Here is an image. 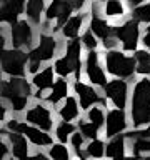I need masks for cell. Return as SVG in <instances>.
<instances>
[{
	"instance_id": "obj_1",
	"label": "cell",
	"mask_w": 150,
	"mask_h": 160,
	"mask_svg": "<svg viewBox=\"0 0 150 160\" xmlns=\"http://www.w3.org/2000/svg\"><path fill=\"white\" fill-rule=\"evenodd\" d=\"M132 118L135 127H140V125L150 122V80L147 78L140 80L133 88Z\"/></svg>"
},
{
	"instance_id": "obj_2",
	"label": "cell",
	"mask_w": 150,
	"mask_h": 160,
	"mask_svg": "<svg viewBox=\"0 0 150 160\" xmlns=\"http://www.w3.org/2000/svg\"><path fill=\"white\" fill-rule=\"evenodd\" d=\"M30 95V85L23 78H12L8 82H2V97L12 103L15 112H20L27 107Z\"/></svg>"
},
{
	"instance_id": "obj_3",
	"label": "cell",
	"mask_w": 150,
	"mask_h": 160,
	"mask_svg": "<svg viewBox=\"0 0 150 160\" xmlns=\"http://www.w3.org/2000/svg\"><path fill=\"white\" fill-rule=\"evenodd\" d=\"M105 60H107V70L117 77H130V75H133L135 67H137V62L133 57H127V55L115 52V50L108 52Z\"/></svg>"
},
{
	"instance_id": "obj_4",
	"label": "cell",
	"mask_w": 150,
	"mask_h": 160,
	"mask_svg": "<svg viewBox=\"0 0 150 160\" xmlns=\"http://www.w3.org/2000/svg\"><path fill=\"white\" fill-rule=\"evenodd\" d=\"M55 72L60 75L80 73V40H72L67 47V55L55 62Z\"/></svg>"
},
{
	"instance_id": "obj_5",
	"label": "cell",
	"mask_w": 150,
	"mask_h": 160,
	"mask_svg": "<svg viewBox=\"0 0 150 160\" xmlns=\"http://www.w3.org/2000/svg\"><path fill=\"white\" fill-rule=\"evenodd\" d=\"M25 62H27V53L22 50H7L0 53V65L3 72H7L12 77H20L25 72Z\"/></svg>"
},
{
	"instance_id": "obj_6",
	"label": "cell",
	"mask_w": 150,
	"mask_h": 160,
	"mask_svg": "<svg viewBox=\"0 0 150 160\" xmlns=\"http://www.w3.org/2000/svg\"><path fill=\"white\" fill-rule=\"evenodd\" d=\"M8 128L12 130V132H17V133H22V135H27V137L32 140L35 145H40V147L52 143V137H50L48 133L42 132L40 128L28 127L27 123H20V122H17V120H10V122H8Z\"/></svg>"
},
{
	"instance_id": "obj_7",
	"label": "cell",
	"mask_w": 150,
	"mask_h": 160,
	"mask_svg": "<svg viewBox=\"0 0 150 160\" xmlns=\"http://www.w3.org/2000/svg\"><path fill=\"white\" fill-rule=\"evenodd\" d=\"M113 33L117 35V38L123 43L125 50H135L138 40V22L137 20H128L122 27L115 28Z\"/></svg>"
},
{
	"instance_id": "obj_8",
	"label": "cell",
	"mask_w": 150,
	"mask_h": 160,
	"mask_svg": "<svg viewBox=\"0 0 150 160\" xmlns=\"http://www.w3.org/2000/svg\"><path fill=\"white\" fill-rule=\"evenodd\" d=\"M105 93L108 98H112L115 107L123 110L127 103V83L123 80H112L110 83H105Z\"/></svg>"
},
{
	"instance_id": "obj_9",
	"label": "cell",
	"mask_w": 150,
	"mask_h": 160,
	"mask_svg": "<svg viewBox=\"0 0 150 160\" xmlns=\"http://www.w3.org/2000/svg\"><path fill=\"white\" fill-rule=\"evenodd\" d=\"M53 52H55V40L48 35H42L40 37V45L35 50L28 53V58L30 62H43V60H48L53 57Z\"/></svg>"
},
{
	"instance_id": "obj_10",
	"label": "cell",
	"mask_w": 150,
	"mask_h": 160,
	"mask_svg": "<svg viewBox=\"0 0 150 160\" xmlns=\"http://www.w3.org/2000/svg\"><path fill=\"white\" fill-rule=\"evenodd\" d=\"M70 12H72V7H70L68 2H65V0H52V3H50V7L47 10V18L48 20L57 18V27L55 28H58L67 23Z\"/></svg>"
},
{
	"instance_id": "obj_11",
	"label": "cell",
	"mask_w": 150,
	"mask_h": 160,
	"mask_svg": "<svg viewBox=\"0 0 150 160\" xmlns=\"http://www.w3.org/2000/svg\"><path fill=\"white\" fill-rule=\"evenodd\" d=\"M27 120L30 123L37 125L40 130H50L52 128V115L42 105H35L32 110H28Z\"/></svg>"
},
{
	"instance_id": "obj_12",
	"label": "cell",
	"mask_w": 150,
	"mask_h": 160,
	"mask_svg": "<svg viewBox=\"0 0 150 160\" xmlns=\"http://www.w3.org/2000/svg\"><path fill=\"white\" fill-rule=\"evenodd\" d=\"M13 47H28L32 43V28L27 22H15L12 27Z\"/></svg>"
},
{
	"instance_id": "obj_13",
	"label": "cell",
	"mask_w": 150,
	"mask_h": 160,
	"mask_svg": "<svg viewBox=\"0 0 150 160\" xmlns=\"http://www.w3.org/2000/svg\"><path fill=\"white\" fill-rule=\"evenodd\" d=\"M127 127V117H125L123 110L115 108L110 110L107 115V135L108 137H113V135L120 133L122 130H125Z\"/></svg>"
},
{
	"instance_id": "obj_14",
	"label": "cell",
	"mask_w": 150,
	"mask_h": 160,
	"mask_svg": "<svg viewBox=\"0 0 150 160\" xmlns=\"http://www.w3.org/2000/svg\"><path fill=\"white\" fill-rule=\"evenodd\" d=\"M87 75H88V78L92 83L103 85L105 87V73L98 65V55L95 50H92L87 57Z\"/></svg>"
},
{
	"instance_id": "obj_15",
	"label": "cell",
	"mask_w": 150,
	"mask_h": 160,
	"mask_svg": "<svg viewBox=\"0 0 150 160\" xmlns=\"http://www.w3.org/2000/svg\"><path fill=\"white\" fill-rule=\"evenodd\" d=\"M75 92H77L78 98H80L82 108H88L92 103H97V102L102 103L103 102V98H100L98 93L92 87H88V85H85L82 82H75Z\"/></svg>"
},
{
	"instance_id": "obj_16",
	"label": "cell",
	"mask_w": 150,
	"mask_h": 160,
	"mask_svg": "<svg viewBox=\"0 0 150 160\" xmlns=\"http://www.w3.org/2000/svg\"><path fill=\"white\" fill-rule=\"evenodd\" d=\"M8 138L12 142V150H13V155L17 157L18 160H27V153H28V147H27V140L22 133H17V132H10L8 133Z\"/></svg>"
},
{
	"instance_id": "obj_17",
	"label": "cell",
	"mask_w": 150,
	"mask_h": 160,
	"mask_svg": "<svg viewBox=\"0 0 150 160\" xmlns=\"http://www.w3.org/2000/svg\"><path fill=\"white\" fill-rule=\"evenodd\" d=\"M23 2L25 0H8V2L3 5V8L0 10V12H2V17H3L5 22L15 23L17 17L23 10Z\"/></svg>"
},
{
	"instance_id": "obj_18",
	"label": "cell",
	"mask_w": 150,
	"mask_h": 160,
	"mask_svg": "<svg viewBox=\"0 0 150 160\" xmlns=\"http://www.w3.org/2000/svg\"><path fill=\"white\" fill-rule=\"evenodd\" d=\"M123 147H125V138L122 135H118V137H115L112 142L107 145V150H105V153L108 155V157H112L113 160H123Z\"/></svg>"
},
{
	"instance_id": "obj_19",
	"label": "cell",
	"mask_w": 150,
	"mask_h": 160,
	"mask_svg": "<svg viewBox=\"0 0 150 160\" xmlns=\"http://www.w3.org/2000/svg\"><path fill=\"white\" fill-rule=\"evenodd\" d=\"M33 83L38 87V90H45V88L53 87V70H52V67H47L43 72L35 75Z\"/></svg>"
},
{
	"instance_id": "obj_20",
	"label": "cell",
	"mask_w": 150,
	"mask_h": 160,
	"mask_svg": "<svg viewBox=\"0 0 150 160\" xmlns=\"http://www.w3.org/2000/svg\"><path fill=\"white\" fill-rule=\"evenodd\" d=\"M67 92H68V85L65 80H57V82L53 83V87H52V93L48 95V102L50 103H57L58 100H62L63 97H67Z\"/></svg>"
},
{
	"instance_id": "obj_21",
	"label": "cell",
	"mask_w": 150,
	"mask_h": 160,
	"mask_svg": "<svg viewBox=\"0 0 150 160\" xmlns=\"http://www.w3.org/2000/svg\"><path fill=\"white\" fill-rule=\"evenodd\" d=\"M78 115V105H77V100L73 97H68L67 102L62 108H60V117H62L65 122H68V120L75 118Z\"/></svg>"
},
{
	"instance_id": "obj_22",
	"label": "cell",
	"mask_w": 150,
	"mask_h": 160,
	"mask_svg": "<svg viewBox=\"0 0 150 160\" xmlns=\"http://www.w3.org/2000/svg\"><path fill=\"white\" fill-rule=\"evenodd\" d=\"M90 28H92V32L95 35H98V37L103 38V40H108L110 38V33H112L110 25L107 22H103V20H100V18H93L92 23H90Z\"/></svg>"
},
{
	"instance_id": "obj_23",
	"label": "cell",
	"mask_w": 150,
	"mask_h": 160,
	"mask_svg": "<svg viewBox=\"0 0 150 160\" xmlns=\"http://www.w3.org/2000/svg\"><path fill=\"white\" fill-rule=\"evenodd\" d=\"M135 62H137V72L147 75L150 73V53L138 50L135 52Z\"/></svg>"
},
{
	"instance_id": "obj_24",
	"label": "cell",
	"mask_w": 150,
	"mask_h": 160,
	"mask_svg": "<svg viewBox=\"0 0 150 160\" xmlns=\"http://www.w3.org/2000/svg\"><path fill=\"white\" fill-rule=\"evenodd\" d=\"M82 17H72L70 20H67V23L63 25V35L65 37H70V38H75L80 30V25H82Z\"/></svg>"
},
{
	"instance_id": "obj_25",
	"label": "cell",
	"mask_w": 150,
	"mask_h": 160,
	"mask_svg": "<svg viewBox=\"0 0 150 160\" xmlns=\"http://www.w3.org/2000/svg\"><path fill=\"white\" fill-rule=\"evenodd\" d=\"M43 10V0H28L27 13L33 22H40V13Z\"/></svg>"
},
{
	"instance_id": "obj_26",
	"label": "cell",
	"mask_w": 150,
	"mask_h": 160,
	"mask_svg": "<svg viewBox=\"0 0 150 160\" xmlns=\"http://www.w3.org/2000/svg\"><path fill=\"white\" fill-rule=\"evenodd\" d=\"M87 153L88 155H92V157H102V155L105 153V145L102 140H92V142L88 143V147H87Z\"/></svg>"
},
{
	"instance_id": "obj_27",
	"label": "cell",
	"mask_w": 150,
	"mask_h": 160,
	"mask_svg": "<svg viewBox=\"0 0 150 160\" xmlns=\"http://www.w3.org/2000/svg\"><path fill=\"white\" fill-rule=\"evenodd\" d=\"M75 127L70 122H62L57 127V137L60 142H67V138L70 137V133H73Z\"/></svg>"
},
{
	"instance_id": "obj_28",
	"label": "cell",
	"mask_w": 150,
	"mask_h": 160,
	"mask_svg": "<svg viewBox=\"0 0 150 160\" xmlns=\"http://www.w3.org/2000/svg\"><path fill=\"white\" fill-rule=\"evenodd\" d=\"M133 17L137 18V22H150V3L135 8L133 10Z\"/></svg>"
},
{
	"instance_id": "obj_29",
	"label": "cell",
	"mask_w": 150,
	"mask_h": 160,
	"mask_svg": "<svg viewBox=\"0 0 150 160\" xmlns=\"http://www.w3.org/2000/svg\"><path fill=\"white\" fill-rule=\"evenodd\" d=\"M50 157L53 160H68V150L63 145H53L50 148Z\"/></svg>"
},
{
	"instance_id": "obj_30",
	"label": "cell",
	"mask_w": 150,
	"mask_h": 160,
	"mask_svg": "<svg viewBox=\"0 0 150 160\" xmlns=\"http://www.w3.org/2000/svg\"><path fill=\"white\" fill-rule=\"evenodd\" d=\"M88 118H90V123H93L95 127H102L103 122H105V117H103V112L100 108H92L88 112Z\"/></svg>"
},
{
	"instance_id": "obj_31",
	"label": "cell",
	"mask_w": 150,
	"mask_h": 160,
	"mask_svg": "<svg viewBox=\"0 0 150 160\" xmlns=\"http://www.w3.org/2000/svg\"><path fill=\"white\" fill-rule=\"evenodd\" d=\"M105 13L107 15H122L123 13V7L118 0H108L105 5Z\"/></svg>"
},
{
	"instance_id": "obj_32",
	"label": "cell",
	"mask_w": 150,
	"mask_h": 160,
	"mask_svg": "<svg viewBox=\"0 0 150 160\" xmlns=\"http://www.w3.org/2000/svg\"><path fill=\"white\" fill-rule=\"evenodd\" d=\"M133 152H135V155H138L142 152H150V140L148 138H137L133 143Z\"/></svg>"
},
{
	"instance_id": "obj_33",
	"label": "cell",
	"mask_w": 150,
	"mask_h": 160,
	"mask_svg": "<svg viewBox=\"0 0 150 160\" xmlns=\"http://www.w3.org/2000/svg\"><path fill=\"white\" fill-rule=\"evenodd\" d=\"M80 132L83 133V137H88L92 140L97 137V127L93 123H80Z\"/></svg>"
},
{
	"instance_id": "obj_34",
	"label": "cell",
	"mask_w": 150,
	"mask_h": 160,
	"mask_svg": "<svg viewBox=\"0 0 150 160\" xmlns=\"http://www.w3.org/2000/svg\"><path fill=\"white\" fill-rule=\"evenodd\" d=\"M83 43L87 45V47L90 48V50H93L95 47H97V40L93 38V35H92V32H87L83 35Z\"/></svg>"
},
{
	"instance_id": "obj_35",
	"label": "cell",
	"mask_w": 150,
	"mask_h": 160,
	"mask_svg": "<svg viewBox=\"0 0 150 160\" xmlns=\"http://www.w3.org/2000/svg\"><path fill=\"white\" fill-rule=\"evenodd\" d=\"M72 143H73L75 148H80V147H82V143H83V137L80 133H73L72 135Z\"/></svg>"
},
{
	"instance_id": "obj_36",
	"label": "cell",
	"mask_w": 150,
	"mask_h": 160,
	"mask_svg": "<svg viewBox=\"0 0 150 160\" xmlns=\"http://www.w3.org/2000/svg\"><path fill=\"white\" fill-rule=\"evenodd\" d=\"M67 2L70 3V7H72V10L73 8H80L82 5L85 3V0H67Z\"/></svg>"
},
{
	"instance_id": "obj_37",
	"label": "cell",
	"mask_w": 150,
	"mask_h": 160,
	"mask_svg": "<svg viewBox=\"0 0 150 160\" xmlns=\"http://www.w3.org/2000/svg\"><path fill=\"white\" fill-rule=\"evenodd\" d=\"M7 153H8V148L5 147V143L2 142V140H0V158H2V157H5Z\"/></svg>"
},
{
	"instance_id": "obj_38",
	"label": "cell",
	"mask_w": 150,
	"mask_h": 160,
	"mask_svg": "<svg viewBox=\"0 0 150 160\" xmlns=\"http://www.w3.org/2000/svg\"><path fill=\"white\" fill-rule=\"evenodd\" d=\"M27 160H48V158L45 157L43 153H35L33 157H30V158H27Z\"/></svg>"
},
{
	"instance_id": "obj_39",
	"label": "cell",
	"mask_w": 150,
	"mask_h": 160,
	"mask_svg": "<svg viewBox=\"0 0 150 160\" xmlns=\"http://www.w3.org/2000/svg\"><path fill=\"white\" fill-rule=\"evenodd\" d=\"M143 43L150 48V27H147V33H145V38H143Z\"/></svg>"
},
{
	"instance_id": "obj_40",
	"label": "cell",
	"mask_w": 150,
	"mask_h": 160,
	"mask_svg": "<svg viewBox=\"0 0 150 160\" xmlns=\"http://www.w3.org/2000/svg\"><path fill=\"white\" fill-rule=\"evenodd\" d=\"M137 133H138L140 138H147V137H150V125H148L147 130H143V132H137Z\"/></svg>"
},
{
	"instance_id": "obj_41",
	"label": "cell",
	"mask_w": 150,
	"mask_h": 160,
	"mask_svg": "<svg viewBox=\"0 0 150 160\" xmlns=\"http://www.w3.org/2000/svg\"><path fill=\"white\" fill-rule=\"evenodd\" d=\"M3 47H5V38H3V35H2V32H0V53L3 52Z\"/></svg>"
},
{
	"instance_id": "obj_42",
	"label": "cell",
	"mask_w": 150,
	"mask_h": 160,
	"mask_svg": "<svg viewBox=\"0 0 150 160\" xmlns=\"http://www.w3.org/2000/svg\"><path fill=\"white\" fill-rule=\"evenodd\" d=\"M3 117H5V107L0 102V120H3Z\"/></svg>"
},
{
	"instance_id": "obj_43",
	"label": "cell",
	"mask_w": 150,
	"mask_h": 160,
	"mask_svg": "<svg viewBox=\"0 0 150 160\" xmlns=\"http://www.w3.org/2000/svg\"><path fill=\"white\" fill-rule=\"evenodd\" d=\"M128 2H130V5H138L142 0H128Z\"/></svg>"
},
{
	"instance_id": "obj_44",
	"label": "cell",
	"mask_w": 150,
	"mask_h": 160,
	"mask_svg": "<svg viewBox=\"0 0 150 160\" xmlns=\"http://www.w3.org/2000/svg\"><path fill=\"white\" fill-rule=\"evenodd\" d=\"M7 2H8V0H0V3H3V5L7 3Z\"/></svg>"
},
{
	"instance_id": "obj_45",
	"label": "cell",
	"mask_w": 150,
	"mask_h": 160,
	"mask_svg": "<svg viewBox=\"0 0 150 160\" xmlns=\"http://www.w3.org/2000/svg\"><path fill=\"white\" fill-rule=\"evenodd\" d=\"M142 160H150V157H145V158H142Z\"/></svg>"
},
{
	"instance_id": "obj_46",
	"label": "cell",
	"mask_w": 150,
	"mask_h": 160,
	"mask_svg": "<svg viewBox=\"0 0 150 160\" xmlns=\"http://www.w3.org/2000/svg\"><path fill=\"white\" fill-rule=\"evenodd\" d=\"M0 20H3V17H2V12H0Z\"/></svg>"
},
{
	"instance_id": "obj_47",
	"label": "cell",
	"mask_w": 150,
	"mask_h": 160,
	"mask_svg": "<svg viewBox=\"0 0 150 160\" xmlns=\"http://www.w3.org/2000/svg\"><path fill=\"white\" fill-rule=\"evenodd\" d=\"M0 85H2V75H0Z\"/></svg>"
}]
</instances>
